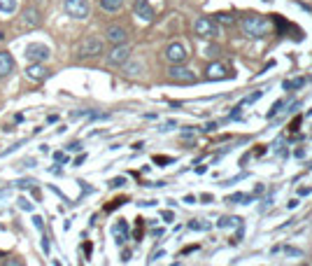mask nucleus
<instances>
[{
	"label": "nucleus",
	"mask_w": 312,
	"mask_h": 266,
	"mask_svg": "<svg viewBox=\"0 0 312 266\" xmlns=\"http://www.w3.org/2000/svg\"><path fill=\"white\" fill-rule=\"evenodd\" d=\"M284 252L291 254V257H303V250H298V248H284Z\"/></svg>",
	"instance_id": "26"
},
{
	"label": "nucleus",
	"mask_w": 312,
	"mask_h": 266,
	"mask_svg": "<svg viewBox=\"0 0 312 266\" xmlns=\"http://www.w3.org/2000/svg\"><path fill=\"white\" fill-rule=\"evenodd\" d=\"M112 236H114V241L119 243V245H124V243L128 241V224H126V219H119V222L114 224V227H112Z\"/></svg>",
	"instance_id": "12"
},
{
	"label": "nucleus",
	"mask_w": 312,
	"mask_h": 266,
	"mask_svg": "<svg viewBox=\"0 0 312 266\" xmlns=\"http://www.w3.org/2000/svg\"><path fill=\"white\" fill-rule=\"evenodd\" d=\"M193 30H196V35H200V37H215V35H219L217 21H212L210 17H198V19H196Z\"/></svg>",
	"instance_id": "4"
},
{
	"label": "nucleus",
	"mask_w": 312,
	"mask_h": 266,
	"mask_svg": "<svg viewBox=\"0 0 312 266\" xmlns=\"http://www.w3.org/2000/svg\"><path fill=\"white\" fill-rule=\"evenodd\" d=\"M84 154H82V157H77V159H75V166H82V163H84Z\"/></svg>",
	"instance_id": "36"
},
{
	"label": "nucleus",
	"mask_w": 312,
	"mask_h": 266,
	"mask_svg": "<svg viewBox=\"0 0 312 266\" xmlns=\"http://www.w3.org/2000/svg\"><path fill=\"white\" fill-rule=\"evenodd\" d=\"M5 194H7V189H5V192H0V196H5Z\"/></svg>",
	"instance_id": "41"
},
{
	"label": "nucleus",
	"mask_w": 312,
	"mask_h": 266,
	"mask_svg": "<svg viewBox=\"0 0 312 266\" xmlns=\"http://www.w3.org/2000/svg\"><path fill=\"white\" fill-rule=\"evenodd\" d=\"M128 56H131V47H128L126 42L114 45V49L108 54V63L110 66H124V63L128 61Z\"/></svg>",
	"instance_id": "5"
},
{
	"label": "nucleus",
	"mask_w": 312,
	"mask_h": 266,
	"mask_svg": "<svg viewBox=\"0 0 312 266\" xmlns=\"http://www.w3.org/2000/svg\"><path fill=\"white\" fill-rule=\"evenodd\" d=\"M163 219H166V222H170V219H173V212L166 210V212H163Z\"/></svg>",
	"instance_id": "37"
},
{
	"label": "nucleus",
	"mask_w": 312,
	"mask_h": 266,
	"mask_svg": "<svg viewBox=\"0 0 312 266\" xmlns=\"http://www.w3.org/2000/svg\"><path fill=\"white\" fill-rule=\"evenodd\" d=\"M33 185H35L33 180H19V182H17V187H19V189H28V187H33Z\"/></svg>",
	"instance_id": "27"
},
{
	"label": "nucleus",
	"mask_w": 312,
	"mask_h": 266,
	"mask_svg": "<svg viewBox=\"0 0 312 266\" xmlns=\"http://www.w3.org/2000/svg\"><path fill=\"white\" fill-rule=\"evenodd\" d=\"M189 229H207V224H200V222H191V224H189Z\"/></svg>",
	"instance_id": "32"
},
{
	"label": "nucleus",
	"mask_w": 312,
	"mask_h": 266,
	"mask_svg": "<svg viewBox=\"0 0 312 266\" xmlns=\"http://www.w3.org/2000/svg\"><path fill=\"white\" fill-rule=\"evenodd\" d=\"M68 150H70V152L82 150V143H79V140H75V143H70V145H68Z\"/></svg>",
	"instance_id": "31"
},
{
	"label": "nucleus",
	"mask_w": 312,
	"mask_h": 266,
	"mask_svg": "<svg viewBox=\"0 0 312 266\" xmlns=\"http://www.w3.org/2000/svg\"><path fill=\"white\" fill-rule=\"evenodd\" d=\"M168 75H170V79H175V82H184V84H191V82H196V75H193L189 68L180 66V63L170 68Z\"/></svg>",
	"instance_id": "7"
},
{
	"label": "nucleus",
	"mask_w": 312,
	"mask_h": 266,
	"mask_svg": "<svg viewBox=\"0 0 312 266\" xmlns=\"http://www.w3.org/2000/svg\"><path fill=\"white\" fill-rule=\"evenodd\" d=\"M166 59L173 63V66H177V63H184L186 61V49L182 42H173L168 45V49H166Z\"/></svg>",
	"instance_id": "8"
},
{
	"label": "nucleus",
	"mask_w": 312,
	"mask_h": 266,
	"mask_svg": "<svg viewBox=\"0 0 312 266\" xmlns=\"http://www.w3.org/2000/svg\"><path fill=\"white\" fill-rule=\"evenodd\" d=\"M26 75H28L30 79H37V82H42V79L49 75V70H47L44 66H40V63H33V66H28Z\"/></svg>",
	"instance_id": "15"
},
{
	"label": "nucleus",
	"mask_w": 312,
	"mask_h": 266,
	"mask_svg": "<svg viewBox=\"0 0 312 266\" xmlns=\"http://www.w3.org/2000/svg\"><path fill=\"white\" fill-rule=\"evenodd\" d=\"M135 14L142 21H151L154 19V7L149 5V0H135Z\"/></svg>",
	"instance_id": "10"
},
{
	"label": "nucleus",
	"mask_w": 312,
	"mask_h": 266,
	"mask_svg": "<svg viewBox=\"0 0 312 266\" xmlns=\"http://www.w3.org/2000/svg\"><path fill=\"white\" fill-rule=\"evenodd\" d=\"M215 128H217V124H215V121H210V124L205 126V131H215Z\"/></svg>",
	"instance_id": "38"
},
{
	"label": "nucleus",
	"mask_w": 312,
	"mask_h": 266,
	"mask_svg": "<svg viewBox=\"0 0 312 266\" xmlns=\"http://www.w3.org/2000/svg\"><path fill=\"white\" fill-rule=\"evenodd\" d=\"M124 182H126V180H124V178H114V180L110 182V185H112V187H121Z\"/></svg>",
	"instance_id": "33"
},
{
	"label": "nucleus",
	"mask_w": 312,
	"mask_h": 266,
	"mask_svg": "<svg viewBox=\"0 0 312 266\" xmlns=\"http://www.w3.org/2000/svg\"><path fill=\"white\" fill-rule=\"evenodd\" d=\"M19 208L26 210V212H33V203H30L28 199H19Z\"/></svg>",
	"instance_id": "23"
},
{
	"label": "nucleus",
	"mask_w": 312,
	"mask_h": 266,
	"mask_svg": "<svg viewBox=\"0 0 312 266\" xmlns=\"http://www.w3.org/2000/svg\"><path fill=\"white\" fill-rule=\"evenodd\" d=\"M3 266H24V264H21V259H17V257H10V259H5Z\"/></svg>",
	"instance_id": "28"
},
{
	"label": "nucleus",
	"mask_w": 312,
	"mask_h": 266,
	"mask_svg": "<svg viewBox=\"0 0 312 266\" xmlns=\"http://www.w3.org/2000/svg\"><path fill=\"white\" fill-rule=\"evenodd\" d=\"M121 257H124V261H128V259H131V252H128V250H124V252H121Z\"/></svg>",
	"instance_id": "39"
},
{
	"label": "nucleus",
	"mask_w": 312,
	"mask_h": 266,
	"mask_svg": "<svg viewBox=\"0 0 312 266\" xmlns=\"http://www.w3.org/2000/svg\"><path fill=\"white\" fill-rule=\"evenodd\" d=\"M21 21H24L26 28H37L42 19H40V12H37L35 7H26V10H24V17H21Z\"/></svg>",
	"instance_id": "11"
},
{
	"label": "nucleus",
	"mask_w": 312,
	"mask_h": 266,
	"mask_svg": "<svg viewBox=\"0 0 312 266\" xmlns=\"http://www.w3.org/2000/svg\"><path fill=\"white\" fill-rule=\"evenodd\" d=\"M28 166H35V159H21L14 163V168H28Z\"/></svg>",
	"instance_id": "22"
},
{
	"label": "nucleus",
	"mask_w": 312,
	"mask_h": 266,
	"mask_svg": "<svg viewBox=\"0 0 312 266\" xmlns=\"http://www.w3.org/2000/svg\"><path fill=\"white\" fill-rule=\"evenodd\" d=\"M154 161L156 163H170L173 159H168V157H154Z\"/></svg>",
	"instance_id": "34"
},
{
	"label": "nucleus",
	"mask_w": 312,
	"mask_h": 266,
	"mask_svg": "<svg viewBox=\"0 0 312 266\" xmlns=\"http://www.w3.org/2000/svg\"><path fill=\"white\" fill-rule=\"evenodd\" d=\"M298 124H300V119H294V124H291V131H298Z\"/></svg>",
	"instance_id": "40"
},
{
	"label": "nucleus",
	"mask_w": 312,
	"mask_h": 266,
	"mask_svg": "<svg viewBox=\"0 0 312 266\" xmlns=\"http://www.w3.org/2000/svg\"><path fill=\"white\" fill-rule=\"evenodd\" d=\"M240 224V217H222L219 219V227H235Z\"/></svg>",
	"instance_id": "21"
},
{
	"label": "nucleus",
	"mask_w": 312,
	"mask_h": 266,
	"mask_svg": "<svg viewBox=\"0 0 312 266\" xmlns=\"http://www.w3.org/2000/svg\"><path fill=\"white\" fill-rule=\"evenodd\" d=\"M100 7L105 12H119L124 7V0H100Z\"/></svg>",
	"instance_id": "16"
},
{
	"label": "nucleus",
	"mask_w": 312,
	"mask_h": 266,
	"mask_svg": "<svg viewBox=\"0 0 312 266\" xmlns=\"http://www.w3.org/2000/svg\"><path fill=\"white\" fill-rule=\"evenodd\" d=\"M240 201H247V203H249V201H254V196L252 194H249V196H247V194H231V196H228V203H240Z\"/></svg>",
	"instance_id": "19"
},
{
	"label": "nucleus",
	"mask_w": 312,
	"mask_h": 266,
	"mask_svg": "<svg viewBox=\"0 0 312 266\" xmlns=\"http://www.w3.org/2000/svg\"><path fill=\"white\" fill-rule=\"evenodd\" d=\"M14 70V59L12 54L7 52H0V77H7V75Z\"/></svg>",
	"instance_id": "13"
},
{
	"label": "nucleus",
	"mask_w": 312,
	"mask_h": 266,
	"mask_svg": "<svg viewBox=\"0 0 312 266\" xmlns=\"http://www.w3.org/2000/svg\"><path fill=\"white\" fill-rule=\"evenodd\" d=\"M63 10H66V14L72 19H86L91 12V7L86 0H63Z\"/></svg>",
	"instance_id": "3"
},
{
	"label": "nucleus",
	"mask_w": 312,
	"mask_h": 266,
	"mask_svg": "<svg viewBox=\"0 0 312 266\" xmlns=\"http://www.w3.org/2000/svg\"><path fill=\"white\" fill-rule=\"evenodd\" d=\"M305 82H307L305 77H296V79H289V82H284V89H287V91L300 89V86H305Z\"/></svg>",
	"instance_id": "17"
},
{
	"label": "nucleus",
	"mask_w": 312,
	"mask_h": 266,
	"mask_svg": "<svg viewBox=\"0 0 312 266\" xmlns=\"http://www.w3.org/2000/svg\"><path fill=\"white\" fill-rule=\"evenodd\" d=\"M49 54H51V52H49L47 45H35L33 42V45L26 47V59L33 61V63H42V61H47Z\"/></svg>",
	"instance_id": "6"
},
{
	"label": "nucleus",
	"mask_w": 312,
	"mask_h": 266,
	"mask_svg": "<svg viewBox=\"0 0 312 266\" xmlns=\"http://www.w3.org/2000/svg\"><path fill=\"white\" fill-rule=\"evenodd\" d=\"M105 35H108V40L112 45H124V42H126V37H128V33H126V28H124V26H108Z\"/></svg>",
	"instance_id": "9"
},
{
	"label": "nucleus",
	"mask_w": 312,
	"mask_h": 266,
	"mask_svg": "<svg viewBox=\"0 0 312 266\" xmlns=\"http://www.w3.org/2000/svg\"><path fill=\"white\" fill-rule=\"evenodd\" d=\"M17 10V0H0V12L3 14H12Z\"/></svg>",
	"instance_id": "18"
},
{
	"label": "nucleus",
	"mask_w": 312,
	"mask_h": 266,
	"mask_svg": "<svg viewBox=\"0 0 312 266\" xmlns=\"http://www.w3.org/2000/svg\"><path fill=\"white\" fill-rule=\"evenodd\" d=\"M298 194H300V196H305V194H312V187H300Z\"/></svg>",
	"instance_id": "35"
},
{
	"label": "nucleus",
	"mask_w": 312,
	"mask_h": 266,
	"mask_svg": "<svg viewBox=\"0 0 312 266\" xmlns=\"http://www.w3.org/2000/svg\"><path fill=\"white\" fill-rule=\"evenodd\" d=\"M54 159H56V161H59V163H66V152H56V154H54Z\"/></svg>",
	"instance_id": "30"
},
{
	"label": "nucleus",
	"mask_w": 312,
	"mask_h": 266,
	"mask_svg": "<svg viewBox=\"0 0 312 266\" xmlns=\"http://www.w3.org/2000/svg\"><path fill=\"white\" fill-rule=\"evenodd\" d=\"M282 105H284V101H277V103L273 105V110H270V112H268V117H275L277 112H280V110H282Z\"/></svg>",
	"instance_id": "25"
},
{
	"label": "nucleus",
	"mask_w": 312,
	"mask_h": 266,
	"mask_svg": "<svg viewBox=\"0 0 312 266\" xmlns=\"http://www.w3.org/2000/svg\"><path fill=\"white\" fill-rule=\"evenodd\" d=\"M33 227H35L37 231H42L44 229V219L40 217V215H35V217H33Z\"/></svg>",
	"instance_id": "24"
},
{
	"label": "nucleus",
	"mask_w": 312,
	"mask_h": 266,
	"mask_svg": "<svg viewBox=\"0 0 312 266\" xmlns=\"http://www.w3.org/2000/svg\"><path fill=\"white\" fill-rule=\"evenodd\" d=\"M261 94H264V91H256V94H252V96H247L245 103L249 105V103H254V101H258V98H261Z\"/></svg>",
	"instance_id": "29"
},
{
	"label": "nucleus",
	"mask_w": 312,
	"mask_h": 266,
	"mask_svg": "<svg viewBox=\"0 0 312 266\" xmlns=\"http://www.w3.org/2000/svg\"><path fill=\"white\" fill-rule=\"evenodd\" d=\"M98 54H102V40L96 35H86L77 47V59H91Z\"/></svg>",
	"instance_id": "2"
},
{
	"label": "nucleus",
	"mask_w": 312,
	"mask_h": 266,
	"mask_svg": "<svg viewBox=\"0 0 312 266\" xmlns=\"http://www.w3.org/2000/svg\"><path fill=\"white\" fill-rule=\"evenodd\" d=\"M228 68L226 66H222V63H212L210 68H207V77L210 79H226L228 77Z\"/></svg>",
	"instance_id": "14"
},
{
	"label": "nucleus",
	"mask_w": 312,
	"mask_h": 266,
	"mask_svg": "<svg viewBox=\"0 0 312 266\" xmlns=\"http://www.w3.org/2000/svg\"><path fill=\"white\" fill-rule=\"evenodd\" d=\"M215 19L219 21V24H235V17L233 14H228V12H219Z\"/></svg>",
	"instance_id": "20"
},
{
	"label": "nucleus",
	"mask_w": 312,
	"mask_h": 266,
	"mask_svg": "<svg viewBox=\"0 0 312 266\" xmlns=\"http://www.w3.org/2000/svg\"><path fill=\"white\" fill-rule=\"evenodd\" d=\"M240 26H242V33H245L247 37H266L270 33L268 21H266L261 14H247V17H242Z\"/></svg>",
	"instance_id": "1"
}]
</instances>
